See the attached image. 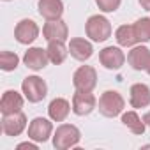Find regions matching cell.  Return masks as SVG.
Listing matches in <instances>:
<instances>
[{"label": "cell", "instance_id": "cell-3", "mask_svg": "<svg viewBox=\"0 0 150 150\" xmlns=\"http://www.w3.org/2000/svg\"><path fill=\"white\" fill-rule=\"evenodd\" d=\"M124 106H125V101L117 90H106L99 99V111L108 118L120 115Z\"/></svg>", "mask_w": 150, "mask_h": 150}, {"label": "cell", "instance_id": "cell-22", "mask_svg": "<svg viewBox=\"0 0 150 150\" xmlns=\"http://www.w3.org/2000/svg\"><path fill=\"white\" fill-rule=\"evenodd\" d=\"M132 27H134V34H136L138 42L150 41V18H139Z\"/></svg>", "mask_w": 150, "mask_h": 150}, {"label": "cell", "instance_id": "cell-10", "mask_svg": "<svg viewBox=\"0 0 150 150\" xmlns=\"http://www.w3.org/2000/svg\"><path fill=\"white\" fill-rule=\"evenodd\" d=\"M27 127V117L21 111L9 113L2 117V131L7 136H20Z\"/></svg>", "mask_w": 150, "mask_h": 150}, {"label": "cell", "instance_id": "cell-25", "mask_svg": "<svg viewBox=\"0 0 150 150\" xmlns=\"http://www.w3.org/2000/svg\"><path fill=\"white\" fill-rule=\"evenodd\" d=\"M37 143V141H35ZM35 143H30V141H25V143H20L16 148L18 150H37V145Z\"/></svg>", "mask_w": 150, "mask_h": 150}, {"label": "cell", "instance_id": "cell-14", "mask_svg": "<svg viewBox=\"0 0 150 150\" xmlns=\"http://www.w3.org/2000/svg\"><path fill=\"white\" fill-rule=\"evenodd\" d=\"M69 35V28L62 20H51L42 27V37L46 41H65Z\"/></svg>", "mask_w": 150, "mask_h": 150}, {"label": "cell", "instance_id": "cell-28", "mask_svg": "<svg viewBox=\"0 0 150 150\" xmlns=\"http://www.w3.org/2000/svg\"><path fill=\"white\" fill-rule=\"evenodd\" d=\"M145 71H146V72L150 74V62H148V65H146V69H145Z\"/></svg>", "mask_w": 150, "mask_h": 150}, {"label": "cell", "instance_id": "cell-2", "mask_svg": "<svg viewBox=\"0 0 150 150\" xmlns=\"http://www.w3.org/2000/svg\"><path fill=\"white\" fill-rule=\"evenodd\" d=\"M85 32H87V37H90L94 42H104L106 39L111 37V23L108 18L101 14H94L87 20Z\"/></svg>", "mask_w": 150, "mask_h": 150}, {"label": "cell", "instance_id": "cell-9", "mask_svg": "<svg viewBox=\"0 0 150 150\" xmlns=\"http://www.w3.org/2000/svg\"><path fill=\"white\" fill-rule=\"evenodd\" d=\"M99 62L110 71H118L125 62V55L117 46H106L99 51Z\"/></svg>", "mask_w": 150, "mask_h": 150}, {"label": "cell", "instance_id": "cell-5", "mask_svg": "<svg viewBox=\"0 0 150 150\" xmlns=\"http://www.w3.org/2000/svg\"><path fill=\"white\" fill-rule=\"evenodd\" d=\"M72 85L76 90L81 92H92L97 85V72L92 65H81L76 69L72 76Z\"/></svg>", "mask_w": 150, "mask_h": 150}, {"label": "cell", "instance_id": "cell-4", "mask_svg": "<svg viewBox=\"0 0 150 150\" xmlns=\"http://www.w3.org/2000/svg\"><path fill=\"white\" fill-rule=\"evenodd\" d=\"M21 90L28 103H41L48 94L46 81L39 76H27L21 83Z\"/></svg>", "mask_w": 150, "mask_h": 150}, {"label": "cell", "instance_id": "cell-15", "mask_svg": "<svg viewBox=\"0 0 150 150\" xmlns=\"http://www.w3.org/2000/svg\"><path fill=\"white\" fill-rule=\"evenodd\" d=\"M21 108H23L21 94H18L16 90H6L2 99H0V111H2V115L21 111Z\"/></svg>", "mask_w": 150, "mask_h": 150}, {"label": "cell", "instance_id": "cell-21", "mask_svg": "<svg viewBox=\"0 0 150 150\" xmlns=\"http://www.w3.org/2000/svg\"><path fill=\"white\" fill-rule=\"evenodd\" d=\"M115 39H117V42H118L120 46H124V48H131V46H134V44L138 42L132 25H122V27H118L117 32H115Z\"/></svg>", "mask_w": 150, "mask_h": 150}, {"label": "cell", "instance_id": "cell-7", "mask_svg": "<svg viewBox=\"0 0 150 150\" xmlns=\"http://www.w3.org/2000/svg\"><path fill=\"white\" fill-rule=\"evenodd\" d=\"M97 104V99L92 92H81V90H76V94L72 96V111L76 113L78 117H85V115H90L94 111Z\"/></svg>", "mask_w": 150, "mask_h": 150}, {"label": "cell", "instance_id": "cell-1", "mask_svg": "<svg viewBox=\"0 0 150 150\" xmlns=\"http://www.w3.org/2000/svg\"><path fill=\"white\" fill-rule=\"evenodd\" d=\"M81 139V132L72 124H62L57 127L53 134V146L57 150H67L71 146H76Z\"/></svg>", "mask_w": 150, "mask_h": 150}, {"label": "cell", "instance_id": "cell-20", "mask_svg": "<svg viewBox=\"0 0 150 150\" xmlns=\"http://www.w3.org/2000/svg\"><path fill=\"white\" fill-rule=\"evenodd\" d=\"M122 124L132 134H138V136H141L145 132V127H146V124L143 122V118H139V115L136 111H125L122 115Z\"/></svg>", "mask_w": 150, "mask_h": 150}, {"label": "cell", "instance_id": "cell-18", "mask_svg": "<svg viewBox=\"0 0 150 150\" xmlns=\"http://www.w3.org/2000/svg\"><path fill=\"white\" fill-rule=\"evenodd\" d=\"M69 111H71V104H69V101L64 99V97L53 99V101L50 103V106H48V115H50V118H51L53 122H64V120L67 118Z\"/></svg>", "mask_w": 150, "mask_h": 150}, {"label": "cell", "instance_id": "cell-8", "mask_svg": "<svg viewBox=\"0 0 150 150\" xmlns=\"http://www.w3.org/2000/svg\"><path fill=\"white\" fill-rule=\"evenodd\" d=\"M14 37L20 44H32L39 37V27L34 20H21L14 28Z\"/></svg>", "mask_w": 150, "mask_h": 150}, {"label": "cell", "instance_id": "cell-11", "mask_svg": "<svg viewBox=\"0 0 150 150\" xmlns=\"http://www.w3.org/2000/svg\"><path fill=\"white\" fill-rule=\"evenodd\" d=\"M69 53H71L72 58H76L80 62H85L94 55V46H92L90 41H87L83 37H74L69 42Z\"/></svg>", "mask_w": 150, "mask_h": 150}, {"label": "cell", "instance_id": "cell-13", "mask_svg": "<svg viewBox=\"0 0 150 150\" xmlns=\"http://www.w3.org/2000/svg\"><path fill=\"white\" fill-rule=\"evenodd\" d=\"M37 9H39V14L46 21L60 20L64 14V2L62 0H39Z\"/></svg>", "mask_w": 150, "mask_h": 150}, {"label": "cell", "instance_id": "cell-16", "mask_svg": "<svg viewBox=\"0 0 150 150\" xmlns=\"http://www.w3.org/2000/svg\"><path fill=\"white\" fill-rule=\"evenodd\" d=\"M127 62L132 69L145 71L148 62H150V50L146 46H134L127 55Z\"/></svg>", "mask_w": 150, "mask_h": 150}, {"label": "cell", "instance_id": "cell-24", "mask_svg": "<svg viewBox=\"0 0 150 150\" xmlns=\"http://www.w3.org/2000/svg\"><path fill=\"white\" fill-rule=\"evenodd\" d=\"M96 4L103 13H115L120 7L122 0H96Z\"/></svg>", "mask_w": 150, "mask_h": 150}, {"label": "cell", "instance_id": "cell-23", "mask_svg": "<svg viewBox=\"0 0 150 150\" xmlns=\"http://www.w3.org/2000/svg\"><path fill=\"white\" fill-rule=\"evenodd\" d=\"M20 64V57L13 51H2L0 53V67L2 71L9 72V71H14Z\"/></svg>", "mask_w": 150, "mask_h": 150}, {"label": "cell", "instance_id": "cell-26", "mask_svg": "<svg viewBox=\"0 0 150 150\" xmlns=\"http://www.w3.org/2000/svg\"><path fill=\"white\" fill-rule=\"evenodd\" d=\"M138 2L145 11H150V0H138Z\"/></svg>", "mask_w": 150, "mask_h": 150}, {"label": "cell", "instance_id": "cell-27", "mask_svg": "<svg viewBox=\"0 0 150 150\" xmlns=\"http://www.w3.org/2000/svg\"><path fill=\"white\" fill-rule=\"evenodd\" d=\"M143 122H145V124L150 127V111H146V113L143 115Z\"/></svg>", "mask_w": 150, "mask_h": 150}, {"label": "cell", "instance_id": "cell-12", "mask_svg": "<svg viewBox=\"0 0 150 150\" xmlns=\"http://www.w3.org/2000/svg\"><path fill=\"white\" fill-rule=\"evenodd\" d=\"M23 62L28 69L32 71H41L48 65L50 57H48V50L42 48H28V51L23 57Z\"/></svg>", "mask_w": 150, "mask_h": 150}, {"label": "cell", "instance_id": "cell-6", "mask_svg": "<svg viewBox=\"0 0 150 150\" xmlns=\"http://www.w3.org/2000/svg\"><path fill=\"white\" fill-rule=\"evenodd\" d=\"M51 132H53V124L48 118H44V117L34 118L30 122V125H28V138L32 141H37V143L48 141Z\"/></svg>", "mask_w": 150, "mask_h": 150}, {"label": "cell", "instance_id": "cell-19", "mask_svg": "<svg viewBox=\"0 0 150 150\" xmlns=\"http://www.w3.org/2000/svg\"><path fill=\"white\" fill-rule=\"evenodd\" d=\"M46 50H48L50 62H53L55 65L64 64V60L67 58V53H69V48H65L64 41H48Z\"/></svg>", "mask_w": 150, "mask_h": 150}, {"label": "cell", "instance_id": "cell-29", "mask_svg": "<svg viewBox=\"0 0 150 150\" xmlns=\"http://www.w3.org/2000/svg\"><path fill=\"white\" fill-rule=\"evenodd\" d=\"M6 2H7V0H6Z\"/></svg>", "mask_w": 150, "mask_h": 150}, {"label": "cell", "instance_id": "cell-17", "mask_svg": "<svg viewBox=\"0 0 150 150\" xmlns=\"http://www.w3.org/2000/svg\"><path fill=\"white\" fill-rule=\"evenodd\" d=\"M129 103L132 108H146L150 104V88L145 83H134L129 90Z\"/></svg>", "mask_w": 150, "mask_h": 150}]
</instances>
